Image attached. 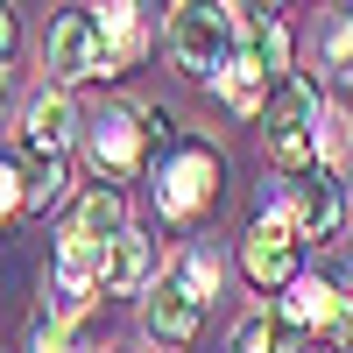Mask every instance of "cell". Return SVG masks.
Returning <instances> with one entry per match:
<instances>
[{
    "instance_id": "12",
    "label": "cell",
    "mask_w": 353,
    "mask_h": 353,
    "mask_svg": "<svg viewBox=\"0 0 353 353\" xmlns=\"http://www.w3.org/2000/svg\"><path fill=\"white\" fill-rule=\"evenodd\" d=\"M149 269H156V248L128 226L121 241H106V276H99V283H106V290H141V283H149Z\"/></svg>"
},
{
    "instance_id": "13",
    "label": "cell",
    "mask_w": 353,
    "mask_h": 353,
    "mask_svg": "<svg viewBox=\"0 0 353 353\" xmlns=\"http://www.w3.org/2000/svg\"><path fill=\"white\" fill-rule=\"evenodd\" d=\"M71 233H85V241H121V233H128V198L121 191H85Z\"/></svg>"
},
{
    "instance_id": "23",
    "label": "cell",
    "mask_w": 353,
    "mask_h": 353,
    "mask_svg": "<svg viewBox=\"0 0 353 353\" xmlns=\"http://www.w3.org/2000/svg\"><path fill=\"white\" fill-rule=\"evenodd\" d=\"M14 50V0H0V57Z\"/></svg>"
},
{
    "instance_id": "18",
    "label": "cell",
    "mask_w": 353,
    "mask_h": 353,
    "mask_svg": "<svg viewBox=\"0 0 353 353\" xmlns=\"http://www.w3.org/2000/svg\"><path fill=\"white\" fill-rule=\"evenodd\" d=\"M318 156H325V163H339V156H346V121H339L332 106L318 113Z\"/></svg>"
},
{
    "instance_id": "7",
    "label": "cell",
    "mask_w": 353,
    "mask_h": 353,
    "mask_svg": "<svg viewBox=\"0 0 353 353\" xmlns=\"http://www.w3.org/2000/svg\"><path fill=\"white\" fill-rule=\"evenodd\" d=\"M241 269H248L261 290L297 283V226H290V219H254L248 241H241Z\"/></svg>"
},
{
    "instance_id": "14",
    "label": "cell",
    "mask_w": 353,
    "mask_h": 353,
    "mask_svg": "<svg viewBox=\"0 0 353 353\" xmlns=\"http://www.w3.org/2000/svg\"><path fill=\"white\" fill-rule=\"evenodd\" d=\"M332 311H339V290H332V283H297V290H290V304H283V318H290L297 332L332 325Z\"/></svg>"
},
{
    "instance_id": "4",
    "label": "cell",
    "mask_w": 353,
    "mask_h": 353,
    "mask_svg": "<svg viewBox=\"0 0 353 353\" xmlns=\"http://www.w3.org/2000/svg\"><path fill=\"white\" fill-rule=\"evenodd\" d=\"M261 128H269V156H276L283 170H311V163H318V92H311L297 71L269 85Z\"/></svg>"
},
{
    "instance_id": "5",
    "label": "cell",
    "mask_w": 353,
    "mask_h": 353,
    "mask_svg": "<svg viewBox=\"0 0 353 353\" xmlns=\"http://www.w3.org/2000/svg\"><path fill=\"white\" fill-rule=\"evenodd\" d=\"M212 191H219V156L212 149H176L156 170V205H163V219H176V226H191L205 205H212Z\"/></svg>"
},
{
    "instance_id": "20",
    "label": "cell",
    "mask_w": 353,
    "mask_h": 353,
    "mask_svg": "<svg viewBox=\"0 0 353 353\" xmlns=\"http://www.w3.org/2000/svg\"><path fill=\"white\" fill-rule=\"evenodd\" d=\"M325 57H332V71H339V78H353V14L339 21V36L325 43Z\"/></svg>"
},
{
    "instance_id": "2",
    "label": "cell",
    "mask_w": 353,
    "mask_h": 353,
    "mask_svg": "<svg viewBox=\"0 0 353 353\" xmlns=\"http://www.w3.org/2000/svg\"><path fill=\"white\" fill-rule=\"evenodd\" d=\"M163 141H170V121L156 106H106L92 121V170L128 184V176H141L149 149H163Z\"/></svg>"
},
{
    "instance_id": "10",
    "label": "cell",
    "mask_w": 353,
    "mask_h": 353,
    "mask_svg": "<svg viewBox=\"0 0 353 353\" xmlns=\"http://www.w3.org/2000/svg\"><path fill=\"white\" fill-rule=\"evenodd\" d=\"M212 85H219V99H226L233 113H261V106H269V85H276V78L261 71V57H254V50L241 43V50L226 57V71H219Z\"/></svg>"
},
{
    "instance_id": "19",
    "label": "cell",
    "mask_w": 353,
    "mask_h": 353,
    "mask_svg": "<svg viewBox=\"0 0 353 353\" xmlns=\"http://www.w3.org/2000/svg\"><path fill=\"white\" fill-rule=\"evenodd\" d=\"M21 205H28V176H21L14 163H0V219L21 212Z\"/></svg>"
},
{
    "instance_id": "1",
    "label": "cell",
    "mask_w": 353,
    "mask_h": 353,
    "mask_svg": "<svg viewBox=\"0 0 353 353\" xmlns=\"http://www.w3.org/2000/svg\"><path fill=\"white\" fill-rule=\"evenodd\" d=\"M233 50H241V8H233V0H176V14H170V57L191 78H219Z\"/></svg>"
},
{
    "instance_id": "16",
    "label": "cell",
    "mask_w": 353,
    "mask_h": 353,
    "mask_svg": "<svg viewBox=\"0 0 353 353\" xmlns=\"http://www.w3.org/2000/svg\"><path fill=\"white\" fill-rule=\"evenodd\" d=\"M304 332L290 325V318H248L241 332H233V353H290Z\"/></svg>"
},
{
    "instance_id": "24",
    "label": "cell",
    "mask_w": 353,
    "mask_h": 353,
    "mask_svg": "<svg viewBox=\"0 0 353 353\" xmlns=\"http://www.w3.org/2000/svg\"><path fill=\"white\" fill-rule=\"evenodd\" d=\"M233 8H241V14H261V21H269V14H276V0H233Z\"/></svg>"
},
{
    "instance_id": "21",
    "label": "cell",
    "mask_w": 353,
    "mask_h": 353,
    "mask_svg": "<svg viewBox=\"0 0 353 353\" xmlns=\"http://www.w3.org/2000/svg\"><path fill=\"white\" fill-rule=\"evenodd\" d=\"M325 332H332V353H353V304H346V297H339V311H332Z\"/></svg>"
},
{
    "instance_id": "17",
    "label": "cell",
    "mask_w": 353,
    "mask_h": 353,
    "mask_svg": "<svg viewBox=\"0 0 353 353\" xmlns=\"http://www.w3.org/2000/svg\"><path fill=\"white\" fill-rule=\"evenodd\" d=\"M248 50L261 57V71H269V78H290V36H283V21H261L254 36H248Z\"/></svg>"
},
{
    "instance_id": "9",
    "label": "cell",
    "mask_w": 353,
    "mask_h": 353,
    "mask_svg": "<svg viewBox=\"0 0 353 353\" xmlns=\"http://www.w3.org/2000/svg\"><path fill=\"white\" fill-rule=\"evenodd\" d=\"M71 134H78V113H71L64 92H36V99H28V113H21V149H57V156H64Z\"/></svg>"
},
{
    "instance_id": "15",
    "label": "cell",
    "mask_w": 353,
    "mask_h": 353,
    "mask_svg": "<svg viewBox=\"0 0 353 353\" xmlns=\"http://www.w3.org/2000/svg\"><path fill=\"white\" fill-rule=\"evenodd\" d=\"M21 176H28V205H57L64 198V156L57 149H21Z\"/></svg>"
},
{
    "instance_id": "25",
    "label": "cell",
    "mask_w": 353,
    "mask_h": 353,
    "mask_svg": "<svg viewBox=\"0 0 353 353\" xmlns=\"http://www.w3.org/2000/svg\"><path fill=\"white\" fill-rule=\"evenodd\" d=\"M0 92H8V57H0Z\"/></svg>"
},
{
    "instance_id": "11",
    "label": "cell",
    "mask_w": 353,
    "mask_h": 353,
    "mask_svg": "<svg viewBox=\"0 0 353 353\" xmlns=\"http://www.w3.org/2000/svg\"><path fill=\"white\" fill-rule=\"evenodd\" d=\"M346 219V191L332 184V176H311L304 198H297V233H311V241H332Z\"/></svg>"
},
{
    "instance_id": "8",
    "label": "cell",
    "mask_w": 353,
    "mask_h": 353,
    "mask_svg": "<svg viewBox=\"0 0 353 353\" xmlns=\"http://www.w3.org/2000/svg\"><path fill=\"white\" fill-rule=\"evenodd\" d=\"M92 28H99V50H106V71H121V64H134V57H141V43H149V28H141V8H134V0H99V14H92Z\"/></svg>"
},
{
    "instance_id": "6",
    "label": "cell",
    "mask_w": 353,
    "mask_h": 353,
    "mask_svg": "<svg viewBox=\"0 0 353 353\" xmlns=\"http://www.w3.org/2000/svg\"><path fill=\"white\" fill-rule=\"evenodd\" d=\"M50 78H57V92L85 85V78H106V50H99L92 14H57L50 21Z\"/></svg>"
},
{
    "instance_id": "22",
    "label": "cell",
    "mask_w": 353,
    "mask_h": 353,
    "mask_svg": "<svg viewBox=\"0 0 353 353\" xmlns=\"http://www.w3.org/2000/svg\"><path fill=\"white\" fill-rule=\"evenodd\" d=\"M36 353H78V339H71L64 325H43V332H36Z\"/></svg>"
},
{
    "instance_id": "3",
    "label": "cell",
    "mask_w": 353,
    "mask_h": 353,
    "mask_svg": "<svg viewBox=\"0 0 353 353\" xmlns=\"http://www.w3.org/2000/svg\"><path fill=\"white\" fill-rule=\"evenodd\" d=\"M212 290H219V261L212 254H184L156 283V297L141 304V325H149L156 339H191L205 325V297H212Z\"/></svg>"
}]
</instances>
